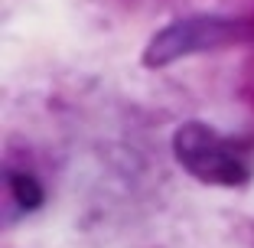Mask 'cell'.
Listing matches in <instances>:
<instances>
[{"mask_svg": "<svg viewBox=\"0 0 254 248\" xmlns=\"http://www.w3.org/2000/svg\"><path fill=\"white\" fill-rule=\"evenodd\" d=\"M46 189L43 183L26 170H3V226H13L20 219L43 209Z\"/></svg>", "mask_w": 254, "mask_h": 248, "instance_id": "obj_3", "label": "cell"}, {"mask_svg": "<svg viewBox=\"0 0 254 248\" xmlns=\"http://www.w3.org/2000/svg\"><path fill=\"white\" fill-rule=\"evenodd\" d=\"M248 39V23L225 13H189L176 16L147 39L140 62L147 69H166L189 56L218 53Z\"/></svg>", "mask_w": 254, "mask_h": 248, "instance_id": "obj_2", "label": "cell"}, {"mask_svg": "<svg viewBox=\"0 0 254 248\" xmlns=\"http://www.w3.org/2000/svg\"><path fill=\"white\" fill-rule=\"evenodd\" d=\"M173 157L192 180L205 186L238 189L251 183V164L235 141L212 128L209 121L189 118L173 131Z\"/></svg>", "mask_w": 254, "mask_h": 248, "instance_id": "obj_1", "label": "cell"}]
</instances>
